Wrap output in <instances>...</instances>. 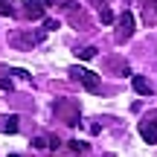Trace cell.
<instances>
[{
	"label": "cell",
	"mask_w": 157,
	"mask_h": 157,
	"mask_svg": "<svg viewBox=\"0 0 157 157\" xmlns=\"http://www.w3.org/2000/svg\"><path fill=\"white\" fill-rule=\"evenodd\" d=\"M70 76H73L76 82H82L84 87L90 90V93H96V90H99V84H102L99 76H96L93 70H87V67H73V70H70Z\"/></svg>",
	"instance_id": "1"
},
{
	"label": "cell",
	"mask_w": 157,
	"mask_h": 157,
	"mask_svg": "<svg viewBox=\"0 0 157 157\" xmlns=\"http://www.w3.org/2000/svg\"><path fill=\"white\" fill-rule=\"evenodd\" d=\"M134 35V15L131 12H122L117 17V41H128Z\"/></svg>",
	"instance_id": "2"
},
{
	"label": "cell",
	"mask_w": 157,
	"mask_h": 157,
	"mask_svg": "<svg viewBox=\"0 0 157 157\" xmlns=\"http://www.w3.org/2000/svg\"><path fill=\"white\" fill-rule=\"evenodd\" d=\"M47 6H50V0H23V12H26V17H32V21L44 17Z\"/></svg>",
	"instance_id": "3"
},
{
	"label": "cell",
	"mask_w": 157,
	"mask_h": 157,
	"mask_svg": "<svg viewBox=\"0 0 157 157\" xmlns=\"http://www.w3.org/2000/svg\"><path fill=\"white\" fill-rule=\"evenodd\" d=\"M56 111L64 117V122H67V125H76V122H78V108H76V105H70V102H58Z\"/></svg>",
	"instance_id": "4"
},
{
	"label": "cell",
	"mask_w": 157,
	"mask_h": 157,
	"mask_svg": "<svg viewBox=\"0 0 157 157\" xmlns=\"http://www.w3.org/2000/svg\"><path fill=\"white\" fill-rule=\"evenodd\" d=\"M140 137L146 143H157V119H143L140 122Z\"/></svg>",
	"instance_id": "5"
},
{
	"label": "cell",
	"mask_w": 157,
	"mask_h": 157,
	"mask_svg": "<svg viewBox=\"0 0 157 157\" xmlns=\"http://www.w3.org/2000/svg\"><path fill=\"white\" fill-rule=\"evenodd\" d=\"M67 157H87V143L67 140Z\"/></svg>",
	"instance_id": "6"
},
{
	"label": "cell",
	"mask_w": 157,
	"mask_h": 157,
	"mask_svg": "<svg viewBox=\"0 0 157 157\" xmlns=\"http://www.w3.org/2000/svg\"><path fill=\"white\" fill-rule=\"evenodd\" d=\"M131 84H134V90H137V93L151 96V82H148L146 76H134V78H131Z\"/></svg>",
	"instance_id": "7"
},
{
	"label": "cell",
	"mask_w": 157,
	"mask_h": 157,
	"mask_svg": "<svg viewBox=\"0 0 157 157\" xmlns=\"http://www.w3.org/2000/svg\"><path fill=\"white\" fill-rule=\"evenodd\" d=\"M0 131H6V134H15V131H17V117H15V113H12V117H3Z\"/></svg>",
	"instance_id": "8"
},
{
	"label": "cell",
	"mask_w": 157,
	"mask_h": 157,
	"mask_svg": "<svg viewBox=\"0 0 157 157\" xmlns=\"http://www.w3.org/2000/svg\"><path fill=\"white\" fill-rule=\"evenodd\" d=\"M12 3H15V0H0V15H15V6H12Z\"/></svg>",
	"instance_id": "9"
},
{
	"label": "cell",
	"mask_w": 157,
	"mask_h": 157,
	"mask_svg": "<svg viewBox=\"0 0 157 157\" xmlns=\"http://www.w3.org/2000/svg\"><path fill=\"white\" fill-rule=\"evenodd\" d=\"M99 17H102V23H113V12L108 9V6H105V9H99Z\"/></svg>",
	"instance_id": "10"
},
{
	"label": "cell",
	"mask_w": 157,
	"mask_h": 157,
	"mask_svg": "<svg viewBox=\"0 0 157 157\" xmlns=\"http://www.w3.org/2000/svg\"><path fill=\"white\" fill-rule=\"evenodd\" d=\"M32 146L44 151V148H50V140H47V137H35V140H32Z\"/></svg>",
	"instance_id": "11"
},
{
	"label": "cell",
	"mask_w": 157,
	"mask_h": 157,
	"mask_svg": "<svg viewBox=\"0 0 157 157\" xmlns=\"http://www.w3.org/2000/svg\"><path fill=\"white\" fill-rule=\"evenodd\" d=\"M76 52H78V58H93V56H96L93 47H84V50H76Z\"/></svg>",
	"instance_id": "12"
},
{
	"label": "cell",
	"mask_w": 157,
	"mask_h": 157,
	"mask_svg": "<svg viewBox=\"0 0 157 157\" xmlns=\"http://www.w3.org/2000/svg\"><path fill=\"white\" fill-rule=\"evenodd\" d=\"M0 87H3V90H12V78H3V76H0Z\"/></svg>",
	"instance_id": "13"
},
{
	"label": "cell",
	"mask_w": 157,
	"mask_h": 157,
	"mask_svg": "<svg viewBox=\"0 0 157 157\" xmlns=\"http://www.w3.org/2000/svg\"><path fill=\"white\" fill-rule=\"evenodd\" d=\"M9 73H15V76H21V78H29L26 70H21V67H15V70H9Z\"/></svg>",
	"instance_id": "14"
},
{
	"label": "cell",
	"mask_w": 157,
	"mask_h": 157,
	"mask_svg": "<svg viewBox=\"0 0 157 157\" xmlns=\"http://www.w3.org/2000/svg\"><path fill=\"white\" fill-rule=\"evenodd\" d=\"M9 157H21V154H9Z\"/></svg>",
	"instance_id": "15"
}]
</instances>
